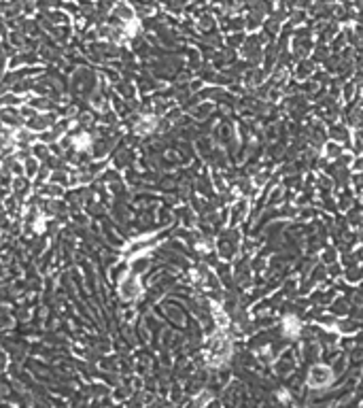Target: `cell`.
<instances>
[{
  "instance_id": "7a4b0ae2",
  "label": "cell",
  "mask_w": 363,
  "mask_h": 408,
  "mask_svg": "<svg viewBox=\"0 0 363 408\" xmlns=\"http://www.w3.org/2000/svg\"><path fill=\"white\" fill-rule=\"evenodd\" d=\"M333 381V374L327 366H314L310 370V376H308V385L314 389H321V387H327Z\"/></svg>"
},
{
  "instance_id": "6da1fadb",
  "label": "cell",
  "mask_w": 363,
  "mask_h": 408,
  "mask_svg": "<svg viewBox=\"0 0 363 408\" xmlns=\"http://www.w3.org/2000/svg\"><path fill=\"white\" fill-rule=\"evenodd\" d=\"M230 353H232V345H230V338L225 336V332H219V334L208 340V361L213 366L223 364L230 357Z\"/></svg>"
}]
</instances>
